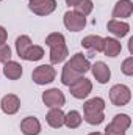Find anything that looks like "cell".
<instances>
[{
    "instance_id": "30",
    "label": "cell",
    "mask_w": 133,
    "mask_h": 135,
    "mask_svg": "<svg viewBox=\"0 0 133 135\" xmlns=\"http://www.w3.org/2000/svg\"><path fill=\"white\" fill-rule=\"evenodd\" d=\"M81 0H66V3L69 5V6H75V5H78Z\"/></svg>"
},
{
    "instance_id": "29",
    "label": "cell",
    "mask_w": 133,
    "mask_h": 135,
    "mask_svg": "<svg viewBox=\"0 0 133 135\" xmlns=\"http://www.w3.org/2000/svg\"><path fill=\"white\" fill-rule=\"evenodd\" d=\"M6 38H8V32L0 25V44H3V42L6 41Z\"/></svg>"
},
{
    "instance_id": "25",
    "label": "cell",
    "mask_w": 133,
    "mask_h": 135,
    "mask_svg": "<svg viewBox=\"0 0 133 135\" xmlns=\"http://www.w3.org/2000/svg\"><path fill=\"white\" fill-rule=\"evenodd\" d=\"M88 124H91V126H99L103 123V119H105V115H103V112L102 113H94V115H85V118H83Z\"/></svg>"
},
{
    "instance_id": "16",
    "label": "cell",
    "mask_w": 133,
    "mask_h": 135,
    "mask_svg": "<svg viewBox=\"0 0 133 135\" xmlns=\"http://www.w3.org/2000/svg\"><path fill=\"white\" fill-rule=\"evenodd\" d=\"M45 121L50 127L53 129H60L61 126H64V113L61 108H50V112L45 116Z\"/></svg>"
},
{
    "instance_id": "20",
    "label": "cell",
    "mask_w": 133,
    "mask_h": 135,
    "mask_svg": "<svg viewBox=\"0 0 133 135\" xmlns=\"http://www.w3.org/2000/svg\"><path fill=\"white\" fill-rule=\"evenodd\" d=\"M30 46H32V39H30L28 35H21V36L16 39V52H17V55H19L22 60H24L27 50L30 49Z\"/></svg>"
},
{
    "instance_id": "2",
    "label": "cell",
    "mask_w": 133,
    "mask_h": 135,
    "mask_svg": "<svg viewBox=\"0 0 133 135\" xmlns=\"http://www.w3.org/2000/svg\"><path fill=\"white\" fill-rule=\"evenodd\" d=\"M57 77V71L52 65H41V66L34 68L32 72V79L36 85H47L52 83Z\"/></svg>"
},
{
    "instance_id": "15",
    "label": "cell",
    "mask_w": 133,
    "mask_h": 135,
    "mask_svg": "<svg viewBox=\"0 0 133 135\" xmlns=\"http://www.w3.org/2000/svg\"><path fill=\"white\" fill-rule=\"evenodd\" d=\"M81 46L88 49L89 52H102L103 47V38L99 35H88L81 39Z\"/></svg>"
},
{
    "instance_id": "1",
    "label": "cell",
    "mask_w": 133,
    "mask_h": 135,
    "mask_svg": "<svg viewBox=\"0 0 133 135\" xmlns=\"http://www.w3.org/2000/svg\"><path fill=\"white\" fill-rule=\"evenodd\" d=\"M45 44L50 47V63L52 65L63 63L67 58L69 50H67L66 38L63 33H58V32L50 33L45 38Z\"/></svg>"
},
{
    "instance_id": "4",
    "label": "cell",
    "mask_w": 133,
    "mask_h": 135,
    "mask_svg": "<svg viewBox=\"0 0 133 135\" xmlns=\"http://www.w3.org/2000/svg\"><path fill=\"white\" fill-rule=\"evenodd\" d=\"M69 90H70V94L75 98V99H85L89 96V93L93 91V83L89 79L86 77H80L77 79L74 83L69 85Z\"/></svg>"
},
{
    "instance_id": "22",
    "label": "cell",
    "mask_w": 133,
    "mask_h": 135,
    "mask_svg": "<svg viewBox=\"0 0 133 135\" xmlns=\"http://www.w3.org/2000/svg\"><path fill=\"white\" fill-rule=\"evenodd\" d=\"M81 75L78 74V72H75L72 68H69L67 65H64V68H63V72H61V83L63 85H66V86H69L70 83H74L77 79H80Z\"/></svg>"
},
{
    "instance_id": "18",
    "label": "cell",
    "mask_w": 133,
    "mask_h": 135,
    "mask_svg": "<svg viewBox=\"0 0 133 135\" xmlns=\"http://www.w3.org/2000/svg\"><path fill=\"white\" fill-rule=\"evenodd\" d=\"M3 74H5V77L6 79H9V80H17V79H21V75H22V66L17 63V61H6L5 63V66H3Z\"/></svg>"
},
{
    "instance_id": "12",
    "label": "cell",
    "mask_w": 133,
    "mask_h": 135,
    "mask_svg": "<svg viewBox=\"0 0 133 135\" xmlns=\"http://www.w3.org/2000/svg\"><path fill=\"white\" fill-rule=\"evenodd\" d=\"M91 71H93V75L94 79L99 82V83H106L111 77V71L110 68L106 66L103 61H96L93 66H91Z\"/></svg>"
},
{
    "instance_id": "13",
    "label": "cell",
    "mask_w": 133,
    "mask_h": 135,
    "mask_svg": "<svg viewBox=\"0 0 133 135\" xmlns=\"http://www.w3.org/2000/svg\"><path fill=\"white\" fill-rule=\"evenodd\" d=\"M106 28H108L110 33H113L116 38H124L125 35L130 32V25L127 22H122V21H117V19L108 21Z\"/></svg>"
},
{
    "instance_id": "3",
    "label": "cell",
    "mask_w": 133,
    "mask_h": 135,
    "mask_svg": "<svg viewBox=\"0 0 133 135\" xmlns=\"http://www.w3.org/2000/svg\"><path fill=\"white\" fill-rule=\"evenodd\" d=\"M132 99V91L127 85H114L111 86L110 90V101L113 102V105L116 107H122V105H127Z\"/></svg>"
},
{
    "instance_id": "5",
    "label": "cell",
    "mask_w": 133,
    "mask_h": 135,
    "mask_svg": "<svg viewBox=\"0 0 133 135\" xmlns=\"http://www.w3.org/2000/svg\"><path fill=\"white\" fill-rule=\"evenodd\" d=\"M42 102H44V105H47L50 108H61L66 102V96L61 90L50 88L42 93Z\"/></svg>"
},
{
    "instance_id": "31",
    "label": "cell",
    "mask_w": 133,
    "mask_h": 135,
    "mask_svg": "<svg viewBox=\"0 0 133 135\" xmlns=\"http://www.w3.org/2000/svg\"><path fill=\"white\" fill-rule=\"evenodd\" d=\"M88 135H103V134H100V132H93V134H88Z\"/></svg>"
},
{
    "instance_id": "27",
    "label": "cell",
    "mask_w": 133,
    "mask_h": 135,
    "mask_svg": "<svg viewBox=\"0 0 133 135\" xmlns=\"http://www.w3.org/2000/svg\"><path fill=\"white\" fill-rule=\"evenodd\" d=\"M121 69H122V72H124L125 75H133V57L125 58Z\"/></svg>"
},
{
    "instance_id": "7",
    "label": "cell",
    "mask_w": 133,
    "mask_h": 135,
    "mask_svg": "<svg viewBox=\"0 0 133 135\" xmlns=\"http://www.w3.org/2000/svg\"><path fill=\"white\" fill-rule=\"evenodd\" d=\"M28 8L38 16H49L57 9V0H30Z\"/></svg>"
},
{
    "instance_id": "17",
    "label": "cell",
    "mask_w": 133,
    "mask_h": 135,
    "mask_svg": "<svg viewBox=\"0 0 133 135\" xmlns=\"http://www.w3.org/2000/svg\"><path fill=\"white\" fill-rule=\"evenodd\" d=\"M105 110V101L102 98H93L85 102L83 112L85 115H94V113H102Z\"/></svg>"
},
{
    "instance_id": "14",
    "label": "cell",
    "mask_w": 133,
    "mask_h": 135,
    "mask_svg": "<svg viewBox=\"0 0 133 135\" xmlns=\"http://www.w3.org/2000/svg\"><path fill=\"white\" fill-rule=\"evenodd\" d=\"M122 50V46L121 42L116 39V38H103V47H102V52L106 55V57H117Z\"/></svg>"
},
{
    "instance_id": "6",
    "label": "cell",
    "mask_w": 133,
    "mask_h": 135,
    "mask_svg": "<svg viewBox=\"0 0 133 135\" xmlns=\"http://www.w3.org/2000/svg\"><path fill=\"white\" fill-rule=\"evenodd\" d=\"M63 22L69 32H80L86 25V17L78 14L77 11H67V13H64Z\"/></svg>"
},
{
    "instance_id": "26",
    "label": "cell",
    "mask_w": 133,
    "mask_h": 135,
    "mask_svg": "<svg viewBox=\"0 0 133 135\" xmlns=\"http://www.w3.org/2000/svg\"><path fill=\"white\" fill-rule=\"evenodd\" d=\"M11 60V49H9V46L8 44H0V63H6V61H9Z\"/></svg>"
},
{
    "instance_id": "23",
    "label": "cell",
    "mask_w": 133,
    "mask_h": 135,
    "mask_svg": "<svg viewBox=\"0 0 133 135\" xmlns=\"http://www.w3.org/2000/svg\"><path fill=\"white\" fill-rule=\"evenodd\" d=\"M44 57V49L41 47V46H30V49L27 50V54H25V57H24V60H27V61H38V60H41Z\"/></svg>"
},
{
    "instance_id": "32",
    "label": "cell",
    "mask_w": 133,
    "mask_h": 135,
    "mask_svg": "<svg viewBox=\"0 0 133 135\" xmlns=\"http://www.w3.org/2000/svg\"><path fill=\"white\" fill-rule=\"evenodd\" d=\"M0 2H2V0H0Z\"/></svg>"
},
{
    "instance_id": "8",
    "label": "cell",
    "mask_w": 133,
    "mask_h": 135,
    "mask_svg": "<svg viewBox=\"0 0 133 135\" xmlns=\"http://www.w3.org/2000/svg\"><path fill=\"white\" fill-rule=\"evenodd\" d=\"M0 107H2V112L5 115H16L21 108V99L16 94H6L2 98Z\"/></svg>"
},
{
    "instance_id": "11",
    "label": "cell",
    "mask_w": 133,
    "mask_h": 135,
    "mask_svg": "<svg viewBox=\"0 0 133 135\" xmlns=\"http://www.w3.org/2000/svg\"><path fill=\"white\" fill-rule=\"evenodd\" d=\"M21 131L24 135H38L41 132V123L34 116H27L21 121Z\"/></svg>"
},
{
    "instance_id": "9",
    "label": "cell",
    "mask_w": 133,
    "mask_h": 135,
    "mask_svg": "<svg viewBox=\"0 0 133 135\" xmlns=\"http://www.w3.org/2000/svg\"><path fill=\"white\" fill-rule=\"evenodd\" d=\"M66 65L69 68H72L75 72H78L80 75L86 74V72L91 69V63H89V60H88V58H85V57H83V54H75V55L67 61Z\"/></svg>"
},
{
    "instance_id": "10",
    "label": "cell",
    "mask_w": 133,
    "mask_h": 135,
    "mask_svg": "<svg viewBox=\"0 0 133 135\" xmlns=\"http://www.w3.org/2000/svg\"><path fill=\"white\" fill-rule=\"evenodd\" d=\"M133 13V2L132 0H119L113 8V19H127Z\"/></svg>"
},
{
    "instance_id": "24",
    "label": "cell",
    "mask_w": 133,
    "mask_h": 135,
    "mask_svg": "<svg viewBox=\"0 0 133 135\" xmlns=\"http://www.w3.org/2000/svg\"><path fill=\"white\" fill-rule=\"evenodd\" d=\"M93 8H94L93 0H81L78 5H75V11L78 14H81V16H88L93 11Z\"/></svg>"
},
{
    "instance_id": "21",
    "label": "cell",
    "mask_w": 133,
    "mask_h": 135,
    "mask_svg": "<svg viewBox=\"0 0 133 135\" xmlns=\"http://www.w3.org/2000/svg\"><path fill=\"white\" fill-rule=\"evenodd\" d=\"M81 121H83V118H81V115H80L77 110H70L69 113L64 115V124H66V127H69V129H77V127H80Z\"/></svg>"
},
{
    "instance_id": "19",
    "label": "cell",
    "mask_w": 133,
    "mask_h": 135,
    "mask_svg": "<svg viewBox=\"0 0 133 135\" xmlns=\"http://www.w3.org/2000/svg\"><path fill=\"white\" fill-rule=\"evenodd\" d=\"M130 124H132L130 116H129V115H124V113L116 115V116L113 118V121L110 123L111 127H114L116 131H121V132H125V131L130 127Z\"/></svg>"
},
{
    "instance_id": "28",
    "label": "cell",
    "mask_w": 133,
    "mask_h": 135,
    "mask_svg": "<svg viewBox=\"0 0 133 135\" xmlns=\"http://www.w3.org/2000/svg\"><path fill=\"white\" fill-rule=\"evenodd\" d=\"M105 135H125V132H121V131H116L114 127H111L110 124L105 127Z\"/></svg>"
}]
</instances>
